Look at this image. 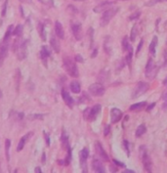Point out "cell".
<instances>
[{
	"instance_id": "cell-1",
	"label": "cell",
	"mask_w": 167,
	"mask_h": 173,
	"mask_svg": "<svg viewBox=\"0 0 167 173\" xmlns=\"http://www.w3.org/2000/svg\"><path fill=\"white\" fill-rule=\"evenodd\" d=\"M64 69H66L67 72L69 73L70 76H72V77H78L79 75V72H78V69H77V66H76L75 62L72 60L70 57H64Z\"/></svg>"
},
{
	"instance_id": "cell-2",
	"label": "cell",
	"mask_w": 167,
	"mask_h": 173,
	"mask_svg": "<svg viewBox=\"0 0 167 173\" xmlns=\"http://www.w3.org/2000/svg\"><path fill=\"white\" fill-rule=\"evenodd\" d=\"M158 69H159V67L154 64V60H152V59H149L148 63H146V67H145L146 77L149 79H154L157 74Z\"/></svg>"
},
{
	"instance_id": "cell-3",
	"label": "cell",
	"mask_w": 167,
	"mask_h": 173,
	"mask_svg": "<svg viewBox=\"0 0 167 173\" xmlns=\"http://www.w3.org/2000/svg\"><path fill=\"white\" fill-rule=\"evenodd\" d=\"M118 11V8L114 7V8H110L108 10H105V12H103V15L101 17V20H100V23H101V26H105L108 23L110 22V20L115 16V14Z\"/></svg>"
},
{
	"instance_id": "cell-4",
	"label": "cell",
	"mask_w": 167,
	"mask_h": 173,
	"mask_svg": "<svg viewBox=\"0 0 167 173\" xmlns=\"http://www.w3.org/2000/svg\"><path fill=\"white\" fill-rule=\"evenodd\" d=\"M149 84L148 82L139 81L137 83L136 87L134 88L133 92H132V98L133 99L139 98L140 96H142L143 94H145L149 90Z\"/></svg>"
},
{
	"instance_id": "cell-5",
	"label": "cell",
	"mask_w": 167,
	"mask_h": 173,
	"mask_svg": "<svg viewBox=\"0 0 167 173\" xmlns=\"http://www.w3.org/2000/svg\"><path fill=\"white\" fill-rule=\"evenodd\" d=\"M141 157H142V161H143V165L145 167V169L148 172H151V169H152V162H151V157H149V155H148V152H146V147L145 146H141Z\"/></svg>"
},
{
	"instance_id": "cell-6",
	"label": "cell",
	"mask_w": 167,
	"mask_h": 173,
	"mask_svg": "<svg viewBox=\"0 0 167 173\" xmlns=\"http://www.w3.org/2000/svg\"><path fill=\"white\" fill-rule=\"evenodd\" d=\"M14 51L17 52V56L19 60H23L26 58L28 55V49H26V42L25 41H22V42H16V44H14Z\"/></svg>"
},
{
	"instance_id": "cell-7",
	"label": "cell",
	"mask_w": 167,
	"mask_h": 173,
	"mask_svg": "<svg viewBox=\"0 0 167 173\" xmlns=\"http://www.w3.org/2000/svg\"><path fill=\"white\" fill-rule=\"evenodd\" d=\"M89 92L95 97H102L105 94V87L101 83H93L89 86Z\"/></svg>"
},
{
	"instance_id": "cell-8",
	"label": "cell",
	"mask_w": 167,
	"mask_h": 173,
	"mask_svg": "<svg viewBox=\"0 0 167 173\" xmlns=\"http://www.w3.org/2000/svg\"><path fill=\"white\" fill-rule=\"evenodd\" d=\"M8 41H4L3 40V42L0 44V67L2 66L3 62H4L5 58L7 57V54H8Z\"/></svg>"
},
{
	"instance_id": "cell-9",
	"label": "cell",
	"mask_w": 167,
	"mask_h": 173,
	"mask_svg": "<svg viewBox=\"0 0 167 173\" xmlns=\"http://www.w3.org/2000/svg\"><path fill=\"white\" fill-rule=\"evenodd\" d=\"M122 118V111L117 108H113L110 111V120L111 123H117Z\"/></svg>"
},
{
	"instance_id": "cell-10",
	"label": "cell",
	"mask_w": 167,
	"mask_h": 173,
	"mask_svg": "<svg viewBox=\"0 0 167 173\" xmlns=\"http://www.w3.org/2000/svg\"><path fill=\"white\" fill-rule=\"evenodd\" d=\"M113 5H114V2H113V1H105V2L101 3V4H99L98 6H96V7L94 8V12H95V13L105 12V10H108V9L113 7Z\"/></svg>"
},
{
	"instance_id": "cell-11",
	"label": "cell",
	"mask_w": 167,
	"mask_h": 173,
	"mask_svg": "<svg viewBox=\"0 0 167 173\" xmlns=\"http://www.w3.org/2000/svg\"><path fill=\"white\" fill-rule=\"evenodd\" d=\"M81 29H82L81 25L79 23H71V30H72V33H73V35H74L76 40H81V38H82Z\"/></svg>"
},
{
	"instance_id": "cell-12",
	"label": "cell",
	"mask_w": 167,
	"mask_h": 173,
	"mask_svg": "<svg viewBox=\"0 0 167 173\" xmlns=\"http://www.w3.org/2000/svg\"><path fill=\"white\" fill-rule=\"evenodd\" d=\"M79 155H80V164L82 166V168H83V171L86 172L87 169H86V160L88 157H89V150L88 149H83L82 151L79 152Z\"/></svg>"
},
{
	"instance_id": "cell-13",
	"label": "cell",
	"mask_w": 167,
	"mask_h": 173,
	"mask_svg": "<svg viewBox=\"0 0 167 173\" xmlns=\"http://www.w3.org/2000/svg\"><path fill=\"white\" fill-rule=\"evenodd\" d=\"M101 105H95L93 108H91L89 110V116H88V118L87 120H95L97 116L100 113V111H101Z\"/></svg>"
},
{
	"instance_id": "cell-14",
	"label": "cell",
	"mask_w": 167,
	"mask_h": 173,
	"mask_svg": "<svg viewBox=\"0 0 167 173\" xmlns=\"http://www.w3.org/2000/svg\"><path fill=\"white\" fill-rule=\"evenodd\" d=\"M62 97H63L64 102L66 103V105L67 106V107L72 108L73 106H74V100L72 99V97L69 95V92L64 89L62 90Z\"/></svg>"
},
{
	"instance_id": "cell-15",
	"label": "cell",
	"mask_w": 167,
	"mask_h": 173,
	"mask_svg": "<svg viewBox=\"0 0 167 173\" xmlns=\"http://www.w3.org/2000/svg\"><path fill=\"white\" fill-rule=\"evenodd\" d=\"M95 149H96V152H97V155H99L100 157L103 158L105 161H108V154L105 152V150L103 149V147L102 145L100 144L99 142H97L95 144Z\"/></svg>"
},
{
	"instance_id": "cell-16",
	"label": "cell",
	"mask_w": 167,
	"mask_h": 173,
	"mask_svg": "<svg viewBox=\"0 0 167 173\" xmlns=\"http://www.w3.org/2000/svg\"><path fill=\"white\" fill-rule=\"evenodd\" d=\"M92 169L95 172H99V173L105 172V166L103 165V163L99 160H93V161H92Z\"/></svg>"
},
{
	"instance_id": "cell-17",
	"label": "cell",
	"mask_w": 167,
	"mask_h": 173,
	"mask_svg": "<svg viewBox=\"0 0 167 173\" xmlns=\"http://www.w3.org/2000/svg\"><path fill=\"white\" fill-rule=\"evenodd\" d=\"M55 33L59 38H60V39H64V28L59 21H57V22L55 23Z\"/></svg>"
},
{
	"instance_id": "cell-18",
	"label": "cell",
	"mask_w": 167,
	"mask_h": 173,
	"mask_svg": "<svg viewBox=\"0 0 167 173\" xmlns=\"http://www.w3.org/2000/svg\"><path fill=\"white\" fill-rule=\"evenodd\" d=\"M50 44H51V47H52L53 50H54L56 53H60L61 45H60V42H59V40L57 39V37L54 36V35H52L51 39H50Z\"/></svg>"
},
{
	"instance_id": "cell-19",
	"label": "cell",
	"mask_w": 167,
	"mask_h": 173,
	"mask_svg": "<svg viewBox=\"0 0 167 173\" xmlns=\"http://www.w3.org/2000/svg\"><path fill=\"white\" fill-rule=\"evenodd\" d=\"M32 136V132H28V134L25 135V136H23L22 139L20 140V142H19V145H18V148H17V151L18 152H21L22 150L23 149V147H25V142H26V140L28 139L29 137H31Z\"/></svg>"
},
{
	"instance_id": "cell-20",
	"label": "cell",
	"mask_w": 167,
	"mask_h": 173,
	"mask_svg": "<svg viewBox=\"0 0 167 173\" xmlns=\"http://www.w3.org/2000/svg\"><path fill=\"white\" fill-rule=\"evenodd\" d=\"M156 45H157V36L152 37V40L151 44H149V53L152 55V57H155V49H156Z\"/></svg>"
},
{
	"instance_id": "cell-21",
	"label": "cell",
	"mask_w": 167,
	"mask_h": 173,
	"mask_svg": "<svg viewBox=\"0 0 167 173\" xmlns=\"http://www.w3.org/2000/svg\"><path fill=\"white\" fill-rule=\"evenodd\" d=\"M146 106V102L144 101V102H140V103H137V104H134L132 105L130 107V111H141L143 110L144 108H145Z\"/></svg>"
},
{
	"instance_id": "cell-22",
	"label": "cell",
	"mask_w": 167,
	"mask_h": 173,
	"mask_svg": "<svg viewBox=\"0 0 167 173\" xmlns=\"http://www.w3.org/2000/svg\"><path fill=\"white\" fill-rule=\"evenodd\" d=\"M69 87H70V90H71L73 93L78 94L79 92H80V84H79L78 81H76V80L71 81L70 82Z\"/></svg>"
},
{
	"instance_id": "cell-23",
	"label": "cell",
	"mask_w": 167,
	"mask_h": 173,
	"mask_svg": "<svg viewBox=\"0 0 167 173\" xmlns=\"http://www.w3.org/2000/svg\"><path fill=\"white\" fill-rule=\"evenodd\" d=\"M146 132V127L145 124H140L138 126V128L136 129V133H135V136L137 138H140L141 136H143Z\"/></svg>"
},
{
	"instance_id": "cell-24",
	"label": "cell",
	"mask_w": 167,
	"mask_h": 173,
	"mask_svg": "<svg viewBox=\"0 0 167 173\" xmlns=\"http://www.w3.org/2000/svg\"><path fill=\"white\" fill-rule=\"evenodd\" d=\"M61 141H62V146H63V148L64 150H67V149L69 148V137H67V135L66 134V132H64V133L62 134Z\"/></svg>"
},
{
	"instance_id": "cell-25",
	"label": "cell",
	"mask_w": 167,
	"mask_h": 173,
	"mask_svg": "<svg viewBox=\"0 0 167 173\" xmlns=\"http://www.w3.org/2000/svg\"><path fill=\"white\" fill-rule=\"evenodd\" d=\"M37 28H38V32H39L40 37L42 38L43 41H45L46 40V32H45V28H44V26L41 23H38Z\"/></svg>"
},
{
	"instance_id": "cell-26",
	"label": "cell",
	"mask_w": 167,
	"mask_h": 173,
	"mask_svg": "<svg viewBox=\"0 0 167 173\" xmlns=\"http://www.w3.org/2000/svg\"><path fill=\"white\" fill-rule=\"evenodd\" d=\"M40 56H41V58H42V60H46L50 56V51H49V49L47 48V46H42L41 51H40Z\"/></svg>"
},
{
	"instance_id": "cell-27",
	"label": "cell",
	"mask_w": 167,
	"mask_h": 173,
	"mask_svg": "<svg viewBox=\"0 0 167 173\" xmlns=\"http://www.w3.org/2000/svg\"><path fill=\"white\" fill-rule=\"evenodd\" d=\"M122 47H123V51H128L129 49L132 48V46L129 44V40L127 36H124L122 39Z\"/></svg>"
},
{
	"instance_id": "cell-28",
	"label": "cell",
	"mask_w": 167,
	"mask_h": 173,
	"mask_svg": "<svg viewBox=\"0 0 167 173\" xmlns=\"http://www.w3.org/2000/svg\"><path fill=\"white\" fill-rule=\"evenodd\" d=\"M138 35V26L137 25H134L133 28L131 29V35H130V39L131 41H135Z\"/></svg>"
},
{
	"instance_id": "cell-29",
	"label": "cell",
	"mask_w": 167,
	"mask_h": 173,
	"mask_svg": "<svg viewBox=\"0 0 167 173\" xmlns=\"http://www.w3.org/2000/svg\"><path fill=\"white\" fill-rule=\"evenodd\" d=\"M10 147H11V141L7 139L5 142V154H6V158L7 160H10V154H9V151H10Z\"/></svg>"
},
{
	"instance_id": "cell-30",
	"label": "cell",
	"mask_w": 167,
	"mask_h": 173,
	"mask_svg": "<svg viewBox=\"0 0 167 173\" xmlns=\"http://www.w3.org/2000/svg\"><path fill=\"white\" fill-rule=\"evenodd\" d=\"M13 34H15L18 37H20L21 35L23 34V26L22 25H18L16 28H15V29H14Z\"/></svg>"
},
{
	"instance_id": "cell-31",
	"label": "cell",
	"mask_w": 167,
	"mask_h": 173,
	"mask_svg": "<svg viewBox=\"0 0 167 173\" xmlns=\"http://www.w3.org/2000/svg\"><path fill=\"white\" fill-rule=\"evenodd\" d=\"M14 26H9V28L7 29V32H6L5 36H4V41H9V38H10V36L12 34H13V31H14Z\"/></svg>"
},
{
	"instance_id": "cell-32",
	"label": "cell",
	"mask_w": 167,
	"mask_h": 173,
	"mask_svg": "<svg viewBox=\"0 0 167 173\" xmlns=\"http://www.w3.org/2000/svg\"><path fill=\"white\" fill-rule=\"evenodd\" d=\"M128 54L126 56V63L129 65V67L131 66V61H132V55H133V48H130L128 50Z\"/></svg>"
},
{
	"instance_id": "cell-33",
	"label": "cell",
	"mask_w": 167,
	"mask_h": 173,
	"mask_svg": "<svg viewBox=\"0 0 167 173\" xmlns=\"http://www.w3.org/2000/svg\"><path fill=\"white\" fill-rule=\"evenodd\" d=\"M110 132V126L108 124H105L104 128V136H108Z\"/></svg>"
},
{
	"instance_id": "cell-34",
	"label": "cell",
	"mask_w": 167,
	"mask_h": 173,
	"mask_svg": "<svg viewBox=\"0 0 167 173\" xmlns=\"http://www.w3.org/2000/svg\"><path fill=\"white\" fill-rule=\"evenodd\" d=\"M163 1H166V0H151L149 2L146 3V6H152V5H154V4H156V3L158 2H163Z\"/></svg>"
},
{
	"instance_id": "cell-35",
	"label": "cell",
	"mask_w": 167,
	"mask_h": 173,
	"mask_svg": "<svg viewBox=\"0 0 167 173\" xmlns=\"http://www.w3.org/2000/svg\"><path fill=\"white\" fill-rule=\"evenodd\" d=\"M143 44H144V39H141V40H140V42H139V45H138V48H137V51H136V55L139 54L140 50L142 49Z\"/></svg>"
},
{
	"instance_id": "cell-36",
	"label": "cell",
	"mask_w": 167,
	"mask_h": 173,
	"mask_svg": "<svg viewBox=\"0 0 167 173\" xmlns=\"http://www.w3.org/2000/svg\"><path fill=\"white\" fill-rule=\"evenodd\" d=\"M119 63H120V64L118 65V67H116V69H117V70H121V69H122V67H124V65H125V64H124V59H122V60H120Z\"/></svg>"
},
{
	"instance_id": "cell-37",
	"label": "cell",
	"mask_w": 167,
	"mask_h": 173,
	"mask_svg": "<svg viewBox=\"0 0 167 173\" xmlns=\"http://www.w3.org/2000/svg\"><path fill=\"white\" fill-rule=\"evenodd\" d=\"M113 163L116 164L117 166H120V167H124V166H125L124 163H123V162H120V161L116 160H113Z\"/></svg>"
},
{
	"instance_id": "cell-38",
	"label": "cell",
	"mask_w": 167,
	"mask_h": 173,
	"mask_svg": "<svg viewBox=\"0 0 167 173\" xmlns=\"http://www.w3.org/2000/svg\"><path fill=\"white\" fill-rule=\"evenodd\" d=\"M140 15H141V12H137V13H135L134 15H132V16L130 17V20H135V19H138V18H139Z\"/></svg>"
},
{
	"instance_id": "cell-39",
	"label": "cell",
	"mask_w": 167,
	"mask_h": 173,
	"mask_svg": "<svg viewBox=\"0 0 167 173\" xmlns=\"http://www.w3.org/2000/svg\"><path fill=\"white\" fill-rule=\"evenodd\" d=\"M75 60L77 61V62H79V63H83V61H84L83 58H82L79 54H77V55L75 56Z\"/></svg>"
},
{
	"instance_id": "cell-40",
	"label": "cell",
	"mask_w": 167,
	"mask_h": 173,
	"mask_svg": "<svg viewBox=\"0 0 167 173\" xmlns=\"http://www.w3.org/2000/svg\"><path fill=\"white\" fill-rule=\"evenodd\" d=\"M123 145L125 147V151L129 154V146H128V142L126 140H124V142H123Z\"/></svg>"
},
{
	"instance_id": "cell-41",
	"label": "cell",
	"mask_w": 167,
	"mask_h": 173,
	"mask_svg": "<svg viewBox=\"0 0 167 173\" xmlns=\"http://www.w3.org/2000/svg\"><path fill=\"white\" fill-rule=\"evenodd\" d=\"M7 4H8V2L6 1L4 3V5H3V11H2V16H5V14H6V7H7Z\"/></svg>"
},
{
	"instance_id": "cell-42",
	"label": "cell",
	"mask_w": 167,
	"mask_h": 173,
	"mask_svg": "<svg viewBox=\"0 0 167 173\" xmlns=\"http://www.w3.org/2000/svg\"><path fill=\"white\" fill-rule=\"evenodd\" d=\"M97 54H98V49L96 48V49L93 51V53H92V56H91V57H92V58H95L96 56H97Z\"/></svg>"
},
{
	"instance_id": "cell-43",
	"label": "cell",
	"mask_w": 167,
	"mask_h": 173,
	"mask_svg": "<svg viewBox=\"0 0 167 173\" xmlns=\"http://www.w3.org/2000/svg\"><path fill=\"white\" fill-rule=\"evenodd\" d=\"M44 135H45V139H46V142H47V145H50V139H49V136H48V134H44Z\"/></svg>"
},
{
	"instance_id": "cell-44",
	"label": "cell",
	"mask_w": 167,
	"mask_h": 173,
	"mask_svg": "<svg viewBox=\"0 0 167 173\" xmlns=\"http://www.w3.org/2000/svg\"><path fill=\"white\" fill-rule=\"evenodd\" d=\"M154 104H152V105H151V106H149V107H148V110H146V111H151V108H154Z\"/></svg>"
},
{
	"instance_id": "cell-45",
	"label": "cell",
	"mask_w": 167,
	"mask_h": 173,
	"mask_svg": "<svg viewBox=\"0 0 167 173\" xmlns=\"http://www.w3.org/2000/svg\"><path fill=\"white\" fill-rule=\"evenodd\" d=\"M162 99L167 103V93H165V94H164V95L162 96Z\"/></svg>"
},
{
	"instance_id": "cell-46",
	"label": "cell",
	"mask_w": 167,
	"mask_h": 173,
	"mask_svg": "<svg viewBox=\"0 0 167 173\" xmlns=\"http://www.w3.org/2000/svg\"><path fill=\"white\" fill-rule=\"evenodd\" d=\"M35 172L41 173V168H40V167H36V168H35Z\"/></svg>"
},
{
	"instance_id": "cell-47",
	"label": "cell",
	"mask_w": 167,
	"mask_h": 173,
	"mask_svg": "<svg viewBox=\"0 0 167 173\" xmlns=\"http://www.w3.org/2000/svg\"><path fill=\"white\" fill-rule=\"evenodd\" d=\"M125 172H126V173H128V172H129V173H133L134 171H133V170H128V169H127V170H125Z\"/></svg>"
},
{
	"instance_id": "cell-48",
	"label": "cell",
	"mask_w": 167,
	"mask_h": 173,
	"mask_svg": "<svg viewBox=\"0 0 167 173\" xmlns=\"http://www.w3.org/2000/svg\"><path fill=\"white\" fill-rule=\"evenodd\" d=\"M166 83H167V77H166L165 80H164V84H166Z\"/></svg>"
},
{
	"instance_id": "cell-49",
	"label": "cell",
	"mask_w": 167,
	"mask_h": 173,
	"mask_svg": "<svg viewBox=\"0 0 167 173\" xmlns=\"http://www.w3.org/2000/svg\"><path fill=\"white\" fill-rule=\"evenodd\" d=\"M74 1H85V0H74Z\"/></svg>"
},
{
	"instance_id": "cell-50",
	"label": "cell",
	"mask_w": 167,
	"mask_h": 173,
	"mask_svg": "<svg viewBox=\"0 0 167 173\" xmlns=\"http://www.w3.org/2000/svg\"><path fill=\"white\" fill-rule=\"evenodd\" d=\"M118 1H127V0H118Z\"/></svg>"
},
{
	"instance_id": "cell-51",
	"label": "cell",
	"mask_w": 167,
	"mask_h": 173,
	"mask_svg": "<svg viewBox=\"0 0 167 173\" xmlns=\"http://www.w3.org/2000/svg\"><path fill=\"white\" fill-rule=\"evenodd\" d=\"M20 1H25V0H20Z\"/></svg>"
},
{
	"instance_id": "cell-52",
	"label": "cell",
	"mask_w": 167,
	"mask_h": 173,
	"mask_svg": "<svg viewBox=\"0 0 167 173\" xmlns=\"http://www.w3.org/2000/svg\"><path fill=\"white\" fill-rule=\"evenodd\" d=\"M166 43H167V41H166Z\"/></svg>"
}]
</instances>
